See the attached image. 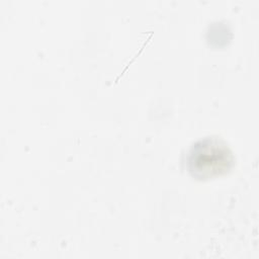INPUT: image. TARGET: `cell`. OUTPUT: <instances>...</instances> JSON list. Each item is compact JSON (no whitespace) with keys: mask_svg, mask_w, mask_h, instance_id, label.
I'll list each match as a JSON object with an SVG mask.
<instances>
[{"mask_svg":"<svg viewBox=\"0 0 259 259\" xmlns=\"http://www.w3.org/2000/svg\"><path fill=\"white\" fill-rule=\"evenodd\" d=\"M235 164L229 145L218 137H207L195 142L187 154V168L191 176L204 180L228 173Z\"/></svg>","mask_w":259,"mask_h":259,"instance_id":"1","label":"cell"}]
</instances>
